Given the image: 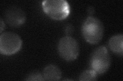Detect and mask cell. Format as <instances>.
<instances>
[{"instance_id": "6da1fadb", "label": "cell", "mask_w": 123, "mask_h": 81, "mask_svg": "<svg viewBox=\"0 0 123 81\" xmlns=\"http://www.w3.org/2000/svg\"><path fill=\"white\" fill-rule=\"evenodd\" d=\"M82 31L83 37L87 42L91 44H97L102 39L104 28L99 19L89 16L84 22Z\"/></svg>"}, {"instance_id": "7a4b0ae2", "label": "cell", "mask_w": 123, "mask_h": 81, "mask_svg": "<svg viewBox=\"0 0 123 81\" xmlns=\"http://www.w3.org/2000/svg\"><path fill=\"white\" fill-rule=\"evenodd\" d=\"M42 8L48 16L56 20L66 18L70 12V6L64 0H46L42 2Z\"/></svg>"}, {"instance_id": "3957f363", "label": "cell", "mask_w": 123, "mask_h": 81, "mask_svg": "<svg viewBox=\"0 0 123 81\" xmlns=\"http://www.w3.org/2000/svg\"><path fill=\"white\" fill-rule=\"evenodd\" d=\"M111 58L108 49L104 46H100L94 50L90 58L92 69L98 74L105 73L110 67Z\"/></svg>"}, {"instance_id": "277c9868", "label": "cell", "mask_w": 123, "mask_h": 81, "mask_svg": "<svg viewBox=\"0 0 123 81\" xmlns=\"http://www.w3.org/2000/svg\"><path fill=\"white\" fill-rule=\"evenodd\" d=\"M22 46L21 38L12 32H5L0 36V52L3 55H11L20 51Z\"/></svg>"}, {"instance_id": "5b68a950", "label": "cell", "mask_w": 123, "mask_h": 81, "mask_svg": "<svg viewBox=\"0 0 123 81\" xmlns=\"http://www.w3.org/2000/svg\"><path fill=\"white\" fill-rule=\"evenodd\" d=\"M58 51L60 56L67 61H74L80 53V46L78 42L70 36L61 38L58 44Z\"/></svg>"}, {"instance_id": "8992f818", "label": "cell", "mask_w": 123, "mask_h": 81, "mask_svg": "<svg viewBox=\"0 0 123 81\" xmlns=\"http://www.w3.org/2000/svg\"><path fill=\"white\" fill-rule=\"evenodd\" d=\"M5 19L10 26L18 27L25 23L26 15L21 9L16 7H12L6 11Z\"/></svg>"}, {"instance_id": "52a82bcc", "label": "cell", "mask_w": 123, "mask_h": 81, "mask_svg": "<svg viewBox=\"0 0 123 81\" xmlns=\"http://www.w3.org/2000/svg\"><path fill=\"white\" fill-rule=\"evenodd\" d=\"M108 46L110 49L113 53L122 56L123 53V34H117L112 36L109 40Z\"/></svg>"}, {"instance_id": "ba28073f", "label": "cell", "mask_w": 123, "mask_h": 81, "mask_svg": "<svg viewBox=\"0 0 123 81\" xmlns=\"http://www.w3.org/2000/svg\"><path fill=\"white\" fill-rule=\"evenodd\" d=\"M43 76L46 81H58L62 76L60 69L55 65H49L43 70Z\"/></svg>"}, {"instance_id": "9c48e42d", "label": "cell", "mask_w": 123, "mask_h": 81, "mask_svg": "<svg viewBox=\"0 0 123 81\" xmlns=\"http://www.w3.org/2000/svg\"><path fill=\"white\" fill-rule=\"evenodd\" d=\"M97 73L93 69L83 71L79 77L80 81H93L97 80Z\"/></svg>"}, {"instance_id": "30bf717a", "label": "cell", "mask_w": 123, "mask_h": 81, "mask_svg": "<svg viewBox=\"0 0 123 81\" xmlns=\"http://www.w3.org/2000/svg\"><path fill=\"white\" fill-rule=\"evenodd\" d=\"M27 81H44L43 75L38 72H33L28 75L26 79Z\"/></svg>"}, {"instance_id": "8fae6325", "label": "cell", "mask_w": 123, "mask_h": 81, "mask_svg": "<svg viewBox=\"0 0 123 81\" xmlns=\"http://www.w3.org/2000/svg\"><path fill=\"white\" fill-rule=\"evenodd\" d=\"M74 31V28L71 24H69L66 26V28L65 29V33L67 35H70Z\"/></svg>"}, {"instance_id": "7c38bea8", "label": "cell", "mask_w": 123, "mask_h": 81, "mask_svg": "<svg viewBox=\"0 0 123 81\" xmlns=\"http://www.w3.org/2000/svg\"><path fill=\"white\" fill-rule=\"evenodd\" d=\"M94 9L93 7H89L87 9V12L88 14L89 15V16H91V15H93L94 13Z\"/></svg>"}, {"instance_id": "4fadbf2b", "label": "cell", "mask_w": 123, "mask_h": 81, "mask_svg": "<svg viewBox=\"0 0 123 81\" xmlns=\"http://www.w3.org/2000/svg\"><path fill=\"white\" fill-rule=\"evenodd\" d=\"M5 25L4 22L3 21L2 19L1 18V20H0V28H1L0 29H1V33H2L3 30L5 29Z\"/></svg>"}]
</instances>
